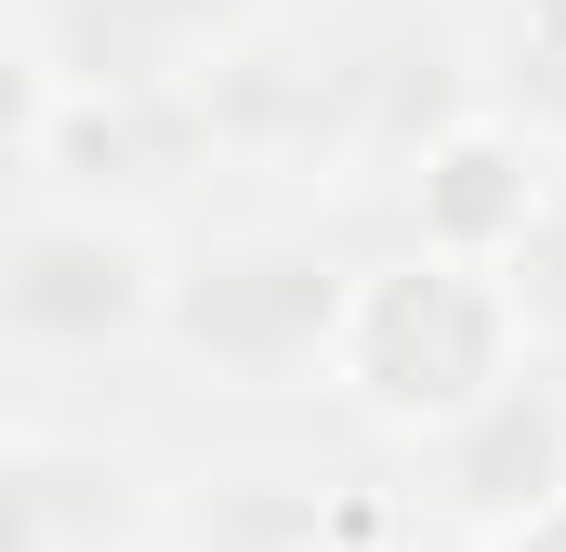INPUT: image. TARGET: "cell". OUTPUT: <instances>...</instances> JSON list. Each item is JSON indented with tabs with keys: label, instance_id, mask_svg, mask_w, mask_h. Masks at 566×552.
<instances>
[{
	"label": "cell",
	"instance_id": "cell-1",
	"mask_svg": "<svg viewBox=\"0 0 566 552\" xmlns=\"http://www.w3.org/2000/svg\"><path fill=\"white\" fill-rule=\"evenodd\" d=\"M369 251L356 198H198L171 224L158 302V421L303 434L329 421V329Z\"/></svg>",
	"mask_w": 566,
	"mask_h": 552
},
{
	"label": "cell",
	"instance_id": "cell-2",
	"mask_svg": "<svg viewBox=\"0 0 566 552\" xmlns=\"http://www.w3.org/2000/svg\"><path fill=\"white\" fill-rule=\"evenodd\" d=\"M158 302H171V211L93 184L0 198V408L27 421H158Z\"/></svg>",
	"mask_w": 566,
	"mask_h": 552
},
{
	"label": "cell",
	"instance_id": "cell-3",
	"mask_svg": "<svg viewBox=\"0 0 566 552\" xmlns=\"http://www.w3.org/2000/svg\"><path fill=\"white\" fill-rule=\"evenodd\" d=\"M541 355H566V342L527 316L514 264L369 224L356 289H343V329H329V434L369 447V460H396V447L448 434V421H474Z\"/></svg>",
	"mask_w": 566,
	"mask_h": 552
},
{
	"label": "cell",
	"instance_id": "cell-4",
	"mask_svg": "<svg viewBox=\"0 0 566 552\" xmlns=\"http://www.w3.org/2000/svg\"><path fill=\"white\" fill-rule=\"evenodd\" d=\"M448 79L488 93L501 119H527V132L566 158V0H461Z\"/></svg>",
	"mask_w": 566,
	"mask_h": 552
},
{
	"label": "cell",
	"instance_id": "cell-5",
	"mask_svg": "<svg viewBox=\"0 0 566 552\" xmlns=\"http://www.w3.org/2000/svg\"><path fill=\"white\" fill-rule=\"evenodd\" d=\"M53 119H66V40L40 0H0V198L53 171Z\"/></svg>",
	"mask_w": 566,
	"mask_h": 552
},
{
	"label": "cell",
	"instance_id": "cell-6",
	"mask_svg": "<svg viewBox=\"0 0 566 552\" xmlns=\"http://www.w3.org/2000/svg\"><path fill=\"white\" fill-rule=\"evenodd\" d=\"M422 552H566V487H541L527 513H488V527H448Z\"/></svg>",
	"mask_w": 566,
	"mask_h": 552
},
{
	"label": "cell",
	"instance_id": "cell-7",
	"mask_svg": "<svg viewBox=\"0 0 566 552\" xmlns=\"http://www.w3.org/2000/svg\"><path fill=\"white\" fill-rule=\"evenodd\" d=\"M369 552H422V540H409V527H396V540H369Z\"/></svg>",
	"mask_w": 566,
	"mask_h": 552
}]
</instances>
